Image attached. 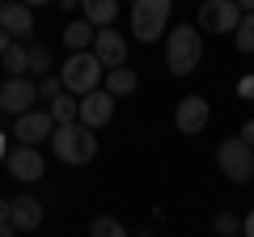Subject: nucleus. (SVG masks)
<instances>
[{"label": "nucleus", "instance_id": "30", "mask_svg": "<svg viewBox=\"0 0 254 237\" xmlns=\"http://www.w3.org/2000/svg\"><path fill=\"white\" fill-rule=\"evenodd\" d=\"M0 237H13V225H0Z\"/></svg>", "mask_w": 254, "mask_h": 237}, {"label": "nucleus", "instance_id": "3", "mask_svg": "<svg viewBox=\"0 0 254 237\" xmlns=\"http://www.w3.org/2000/svg\"><path fill=\"white\" fill-rule=\"evenodd\" d=\"M51 148L64 165H89L98 157V136L89 127H81V123H68V127H55Z\"/></svg>", "mask_w": 254, "mask_h": 237}, {"label": "nucleus", "instance_id": "23", "mask_svg": "<svg viewBox=\"0 0 254 237\" xmlns=\"http://www.w3.org/2000/svg\"><path fill=\"white\" fill-rule=\"evenodd\" d=\"M26 47H30V72H38V81H43L47 68H51V51L43 43H26Z\"/></svg>", "mask_w": 254, "mask_h": 237}, {"label": "nucleus", "instance_id": "12", "mask_svg": "<svg viewBox=\"0 0 254 237\" xmlns=\"http://www.w3.org/2000/svg\"><path fill=\"white\" fill-rule=\"evenodd\" d=\"M0 30L9 38H30L34 34V9L30 4H17V0H4L0 4Z\"/></svg>", "mask_w": 254, "mask_h": 237}, {"label": "nucleus", "instance_id": "22", "mask_svg": "<svg viewBox=\"0 0 254 237\" xmlns=\"http://www.w3.org/2000/svg\"><path fill=\"white\" fill-rule=\"evenodd\" d=\"M212 229H216L220 237H242V216H233V212H216V216H212Z\"/></svg>", "mask_w": 254, "mask_h": 237}, {"label": "nucleus", "instance_id": "17", "mask_svg": "<svg viewBox=\"0 0 254 237\" xmlns=\"http://www.w3.org/2000/svg\"><path fill=\"white\" fill-rule=\"evenodd\" d=\"M51 118H55V127H68V123H81V98H72V93H64V98H55L51 106Z\"/></svg>", "mask_w": 254, "mask_h": 237}, {"label": "nucleus", "instance_id": "29", "mask_svg": "<svg viewBox=\"0 0 254 237\" xmlns=\"http://www.w3.org/2000/svg\"><path fill=\"white\" fill-rule=\"evenodd\" d=\"M9 47H13V38L4 34V30H0V59H4V51H9Z\"/></svg>", "mask_w": 254, "mask_h": 237}, {"label": "nucleus", "instance_id": "31", "mask_svg": "<svg viewBox=\"0 0 254 237\" xmlns=\"http://www.w3.org/2000/svg\"><path fill=\"white\" fill-rule=\"evenodd\" d=\"M0 157H9V153H4V131H0Z\"/></svg>", "mask_w": 254, "mask_h": 237}, {"label": "nucleus", "instance_id": "25", "mask_svg": "<svg viewBox=\"0 0 254 237\" xmlns=\"http://www.w3.org/2000/svg\"><path fill=\"white\" fill-rule=\"evenodd\" d=\"M0 225H13V199H0Z\"/></svg>", "mask_w": 254, "mask_h": 237}, {"label": "nucleus", "instance_id": "21", "mask_svg": "<svg viewBox=\"0 0 254 237\" xmlns=\"http://www.w3.org/2000/svg\"><path fill=\"white\" fill-rule=\"evenodd\" d=\"M89 237H127V229L119 225L115 216H93V225H89Z\"/></svg>", "mask_w": 254, "mask_h": 237}, {"label": "nucleus", "instance_id": "1", "mask_svg": "<svg viewBox=\"0 0 254 237\" xmlns=\"http://www.w3.org/2000/svg\"><path fill=\"white\" fill-rule=\"evenodd\" d=\"M203 59V34L199 26H174L165 34V64L174 76H190Z\"/></svg>", "mask_w": 254, "mask_h": 237}, {"label": "nucleus", "instance_id": "32", "mask_svg": "<svg viewBox=\"0 0 254 237\" xmlns=\"http://www.w3.org/2000/svg\"><path fill=\"white\" fill-rule=\"evenodd\" d=\"M0 115H4V110H0Z\"/></svg>", "mask_w": 254, "mask_h": 237}, {"label": "nucleus", "instance_id": "20", "mask_svg": "<svg viewBox=\"0 0 254 237\" xmlns=\"http://www.w3.org/2000/svg\"><path fill=\"white\" fill-rule=\"evenodd\" d=\"M233 47L242 55H254V13L242 17V26H237V34H233Z\"/></svg>", "mask_w": 254, "mask_h": 237}, {"label": "nucleus", "instance_id": "7", "mask_svg": "<svg viewBox=\"0 0 254 237\" xmlns=\"http://www.w3.org/2000/svg\"><path fill=\"white\" fill-rule=\"evenodd\" d=\"M38 102V81H30V76H17V81H4L0 85V110L13 118L30 115Z\"/></svg>", "mask_w": 254, "mask_h": 237}, {"label": "nucleus", "instance_id": "26", "mask_svg": "<svg viewBox=\"0 0 254 237\" xmlns=\"http://www.w3.org/2000/svg\"><path fill=\"white\" fill-rule=\"evenodd\" d=\"M237 93H242V98H254V76H242V81H237Z\"/></svg>", "mask_w": 254, "mask_h": 237}, {"label": "nucleus", "instance_id": "15", "mask_svg": "<svg viewBox=\"0 0 254 237\" xmlns=\"http://www.w3.org/2000/svg\"><path fill=\"white\" fill-rule=\"evenodd\" d=\"M93 38H98V30H93L85 17H76V21H68V26H64V47H68L72 55L93 51Z\"/></svg>", "mask_w": 254, "mask_h": 237}, {"label": "nucleus", "instance_id": "8", "mask_svg": "<svg viewBox=\"0 0 254 237\" xmlns=\"http://www.w3.org/2000/svg\"><path fill=\"white\" fill-rule=\"evenodd\" d=\"M208 123H212V102L208 98L190 93V98L178 102V110H174V127H178L182 136H199Z\"/></svg>", "mask_w": 254, "mask_h": 237}, {"label": "nucleus", "instance_id": "16", "mask_svg": "<svg viewBox=\"0 0 254 237\" xmlns=\"http://www.w3.org/2000/svg\"><path fill=\"white\" fill-rule=\"evenodd\" d=\"M85 21H89L93 30H115V17H119V4L115 0H85L81 4Z\"/></svg>", "mask_w": 254, "mask_h": 237}, {"label": "nucleus", "instance_id": "2", "mask_svg": "<svg viewBox=\"0 0 254 237\" xmlns=\"http://www.w3.org/2000/svg\"><path fill=\"white\" fill-rule=\"evenodd\" d=\"M60 81H64V89L72 93V98H89V93L102 89L106 68L98 64V55H93V51H81V55H68V59H64Z\"/></svg>", "mask_w": 254, "mask_h": 237}, {"label": "nucleus", "instance_id": "11", "mask_svg": "<svg viewBox=\"0 0 254 237\" xmlns=\"http://www.w3.org/2000/svg\"><path fill=\"white\" fill-rule=\"evenodd\" d=\"M93 55H98V64L106 68V72H115V68H123V59H127V38L119 34V30H98Z\"/></svg>", "mask_w": 254, "mask_h": 237}, {"label": "nucleus", "instance_id": "27", "mask_svg": "<svg viewBox=\"0 0 254 237\" xmlns=\"http://www.w3.org/2000/svg\"><path fill=\"white\" fill-rule=\"evenodd\" d=\"M242 237H254V208L246 212V220H242Z\"/></svg>", "mask_w": 254, "mask_h": 237}, {"label": "nucleus", "instance_id": "10", "mask_svg": "<svg viewBox=\"0 0 254 237\" xmlns=\"http://www.w3.org/2000/svg\"><path fill=\"white\" fill-rule=\"evenodd\" d=\"M9 174L17 178V182H38L43 178V170H47V161H43V153L38 148H26V144H17V148H9Z\"/></svg>", "mask_w": 254, "mask_h": 237}, {"label": "nucleus", "instance_id": "28", "mask_svg": "<svg viewBox=\"0 0 254 237\" xmlns=\"http://www.w3.org/2000/svg\"><path fill=\"white\" fill-rule=\"evenodd\" d=\"M242 140H246V144L254 148V118H250V123H246V127H242Z\"/></svg>", "mask_w": 254, "mask_h": 237}, {"label": "nucleus", "instance_id": "24", "mask_svg": "<svg viewBox=\"0 0 254 237\" xmlns=\"http://www.w3.org/2000/svg\"><path fill=\"white\" fill-rule=\"evenodd\" d=\"M64 93H68V89H64L60 72H47L43 81H38V98H43V102H55V98H64Z\"/></svg>", "mask_w": 254, "mask_h": 237}, {"label": "nucleus", "instance_id": "5", "mask_svg": "<svg viewBox=\"0 0 254 237\" xmlns=\"http://www.w3.org/2000/svg\"><path fill=\"white\" fill-rule=\"evenodd\" d=\"M216 161H220V170H225V178H229V182H237V186H246V182L254 178V148L246 144L242 136L220 140Z\"/></svg>", "mask_w": 254, "mask_h": 237}, {"label": "nucleus", "instance_id": "4", "mask_svg": "<svg viewBox=\"0 0 254 237\" xmlns=\"http://www.w3.org/2000/svg\"><path fill=\"white\" fill-rule=\"evenodd\" d=\"M170 0H136L131 4V34L140 43H157L161 34H170Z\"/></svg>", "mask_w": 254, "mask_h": 237}, {"label": "nucleus", "instance_id": "6", "mask_svg": "<svg viewBox=\"0 0 254 237\" xmlns=\"http://www.w3.org/2000/svg\"><path fill=\"white\" fill-rule=\"evenodd\" d=\"M242 17L246 13L237 0H208L199 4V34H237Z\"/></svg>", "mask_w": 254, "mask_h": 237}, {"label": "nucleus", "instance_id": "9", "mask_svg": "<svg viewBox=\"0 0 254 237\" xmlns=\"http://www.w3.org/2000/svg\"><path fill=\"white\" fill-rule=\"evenodd\" d=\"M13 136H17V144H26V148H38L43 140H51L55 136L51 110H30V115L13 118Z\"/></svg>", "mask_w": 254, "mask_h": 237}, {"label": "nucleus", "instance_id": "13", "mask_svg": "<svg viewBox=\"0 0 254 237\" xmlns=\"http://www.w3.org/2000/svg\"><path fill=\"white\" fill-rule=\"evenodd\" d=\"M110 118H115V98H110L106 89H98V93H89V98H81V127L98 131L102 123H110Z\"/></svg>", "mask_w": 254, "mask_h": 237}, {"label": "nucleus", "instance_id": "14", "mask_svg": "<svg viewBox=\"0 0 254 237\" xmlns=\"http://www.w3.org/2000/svg\"><path fill=\"white\" fill-rule=\"evenodd\" d=\"M43 225V199H34V195H17L13 199V229H38Z\"/></svg>", "mask_w": 254, "mask_h": 237}, {"label": "nucleus", "instance_id": "19", "mask_svg": "<svg viewBox=\"0 0 254 237\" xmlns=\"http://www.w3.org/2000/svg\"><path fill=\"white\" fill-rule=\"evenodd\" d=\"M4 68H9V81L26 76V72H30V47H26V43H13L9 51H4Z\"/></svg>", "mask_w": 254, "mask_h": 237}, {"label": "nucleus", "instance_id": "18", "mask_svg": "<svg viewBox=\"0 0 254 237\" xmlns=\"http://www.w3.org/2000/svg\"><path fill=\"white\" fill-rule=\"evenodd\" d=\"M136 72L131 68H115V72H106V81H102V89L110 93V98H127V93H136Z\"/></svg>", "mask_w": 254, "mask_h": 237}]
</instances>
